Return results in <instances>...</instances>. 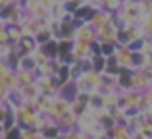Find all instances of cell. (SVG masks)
Instances as JSON below:
<instances>
[{"label":"cell","mask_w":152,"mask_h":139,"mask_svg":"<svg viewBox=\"0 0 152 139\" xmlns=\"http://www.w3.org/2000/svg\"><path fill=\"white\" fill-rule=\"evenodd\" d=\"M119 21L123 27H137L142 23L145 14L141 10V0H123L121 8L118 10Z\"/></svg>","instance_id":"cell-1"},{"label":"cell","mask_w":152,"mask_h":139,"mask_svg":"<svg viewBox=\"0 0 152 139\" xmlns=\"http://www.w3.org/2000/svg\"><path fill=\"white\" fill-rule=\"evenodd\" d=\"M77 93H96L102 85V74L100 71H89V74H81L73 81Z\"/></svg>","instance_id":"cell-2"},{"label":"cell","mask_w":152,"mask_h":139,"mask_svg":"<svg viewBox=\"0 0 152 139\" xmlns=\"http://www.w3.org/2000/svg\"><path fill=\"white\" fill-rule=\"evenodd\" d=\"M146 35H145V31H142V27L141 25H137V27H119L118 29V35H115V41H118V45H121V46H129V45H133L135 41H142Z\"/></svg>","instance_id":"cell-3"},{"label":"cell","mask_w":152,"mask_h":139,"mask_svg":"<svg viewBox=\"0 0 152 139\" xmlns=\"http://www.w3.org/2000/svg\"><path fill=\"white\" fill-rule=\"evenodd\" d=\"M118 104L121 106L123 110H127V108L141 110L142 106H145V97H142V93H139V91H135V89L123 91V93H119Z\"/></svg>","instance_id":"cell-4"},{"label":"cell","mask_w":152,"mask_h":139,"mask_svg":"<svg viewBox=\"0 0 152 139\" xmlns=\"http://www.w3.org/2000/svg\"><path fill=\"white\" fill-rule=\"evenodd\" d=\"M35 85H37V89H39V95H46V97H56V95H60V87H58L56 75H37Z\"/></svg>","instance_id":"cell-5"},{"label":"cell","mask_w":152,"mask_h":139,"mask_svg":"<svg viewBox=\"0 0 152 139\" xmlns=\"http://www.w3.org/2000/svg\"><path fill=\"white\" fill-rule=\"evenodd\" d=\"M71 108V101L67 97H64V95H56L54 101H52V106L48 110V116L54 118V120H58L60 116H64L66 112H69Z\"/></svg>","instance_id":"cell-6"},{"label":"cell","mask_w":152,"mask_h":139,"mask_svg":"<svg viewBox=\"0 0 152 139\" xmlns=\"http://www.w3.org/2000/svg\"><path fill=\"white\" fill-rule=\"evenodd\" d=\"M91 45H93V43H89V41L73 39V43H71V54H73L75 62L87 60V58L93 56V54H91Z\"/></svg>","instance_id":"cell-7"},{"label":"cell","mask_w":152,"mask_h":139,"mask_svg":"<svg viewBox=\"0 0 152 139\" xmlns=\"http://www.w3.org/2000/svg\"><path fill=\"white\" fill-rule=\"evenodd\" d=\"M152 87V75L146 70H135L133 71V89L139 93H145Z\"/></svg>","instance_id":"cell-8"},{"label":"cell","mask_w":152,"mask_h":139,"mask_svg":"<svg viewBox=\"0 0 152 139\" xmlns=\"http://www.w3.org/2000/svg\"><path fill=\"white\" fill-rule=\"evenodd\" d=\"M37 49H39V43H37V39L31 37V35H23L21 41L15 45V52H18L19 56H27V54H33Z\"/></svg>","instance_id":"cell-9"},{"label":"cell","mask_w":152,"mask_h":139,"mask_svg":"<svg viewBox=\"0 0 152 139\" xmlns=\"http://www.w3.org/2000/svg\"><path fill=\"white\" fill-rule=\"evenodd\" d=\"M131 56H133V50H131L129 46L118 45V50H115L114 58H115V62L119 64V68H121V70L133 71V68H131Z\"/></svg>","instance_id":"cell-10"},{"label":"cell","mask_w":152,"mask_h":139,"mask_svg":"<svg viewBox=\"0 0 152 139\" xmlns=\"http://www.w3.org/2000/svg\"><path fill=\"white\" fill-rule=\"evenodd\" d=\"M98 10H102V8H96V6H93V4H89V2H85V4H81V6L77 8V10L73 12V15H75V21H87V23H91V19L94 18V14H96Z\"/></svg>","instance_id":"cell-11"},{"label":"cell","mask_w":152,"mask_h":139,"mask_svg":"<svg viewBox=\"0 0 152 139\" xmlns=\"http://www.w3.org/2000/svg\"><path fill=\"white\" fill-rule=\"evenodd\" d=\"M73 39H81V41H89V43H94L96 41V31L93 29V25L87 21H79L75 25V37Z\"/></svg>","instance_id":"cell-12"},{"label":"cell","mask_w":152,"mask_h":139,"mask_svg":"<svg viewBox=\"0 0 152 139\" xmlns=\"http://www.w3.org/2000/svg\"><path fill=\"white\" fill-rule=\"evenodd\" d=\"M56 79H58V87L60 89H64V87H67L69 83H73V77H71V66L69 64H62L58 70V74H56Z\"/></svg>","instance_id":"cell-13"},{"label":"cell","mask_w":152,"mask_h":139,"mask_svg":"<svg viewBox=\"0 0 152 139\" xmlns=\"http://www.w3.org/2000/svg\"><path fill=\"white\" fill-rule=\"evenodd\" d=\"M52 101H54V97L39 95V97L31 102V106H33L37 112H41V114H48V110H50V106H52Z\"/></svg>","instance_id":"cell-14"},{"label":"cell","mask_w":152,"mask_h":139,"mask_svg":"<svg viewBox=\"0 0 152 139\" xmlns=\"http://www.w3.org/2000/svg\"><path fill=\"white\" fill-rule=\"evenodd\" d=\"M115 35H118V27L108 21L106 25H102L100 29H96V41H114Z\"/></svg>","instance_id":"cell-15"},{"label":"cell","mask_w":152,"mask_h":139,"mask_svg":"<svg viewBox=\"0 0 152 139\" xmlns=\"http://www.w3.org/2000/svg\"><path fill=\"white\" fill-rule=\"evenodd\" d=\"M0 85L6 87L8 91L19 89V81H18V75H15V71L10 70V71H6L4 75H0Z\"/></svg>","instance_id":"cell-16"},{"label":"cell","mask_w":152,"mask_h":139,"mask_svg":"<svg viewBox=\"0 0 152 139\" xmlns=\"http://www.w3.org/2000/svg\"><path fill=\"white\" fill-rule=\"evenodd\" d=\"M54 122L58 124V128L62 129V132H64V129H73V128H77V118H75V114L71 112V110H69V112H66L64 116H60L58 120H54Z\"/></svg>","instance_id":"cell-17"},{"label":"cell","mask_w":152,"mask_h":139,"mask_svg":"<svg viewBox=\"0 0 152 139\" xmlns=\"http://www.w3.org/2000/svg\"><path fill=\"white\" fill-rule=\"evenodd\" d=\"M146 64H148V54L142 52V50H135L133 56H131V68L135 70H145Z\"/></svg>","instance_id":"cell-18"},{"label":"cell","mask_w":152,"mask_h":139,"mask_svg":"<svg viewBox=\"0 0 152 139\" xmlns=\"http://www.w3.org/2000/svg\"><path fill=\"white\" fill-rule=\"evenodd\" d=\"M15 75H18V81H19V87L21 85H31V83L37 81V71L33 70H15Z\"/></svg>","instance_id":"cell-19"},{"label":"cell","mask_w":152,"mask_h":139,"mask_svg":"<svg viewBox=\"0 0 152 139\" xmlns=\"http://www.w3.org/2000/svg\"><path fill=\"white\" fill-rule=\"evenodd\" d=\"M133 89V71H123L118 77V93H123V91H131Z\"/></svg>","instance_id":"cell-20"},{"label":"cell","mask_w":152,"mask_h":139,"mask_svg":"<svg viewBox=\"0 0 152 139\" xmlns=\"http://www.w3.org/2000/svg\"><path fill=\"white\" fill-rule=\"evenodd\" d=\"M19 93H21L23 101H25L27 104H31V102L39 97V89H37L35 83H31V85H21V87H19Z\"/></svg>","instance_id":"cell-21"},{"label":"cell","mask_w":152,"mask_h":139,"mask_svg":"<svg viewBox=\"0 0 152 139\" xmlns=\"http://www.w3.org/2000/svg\"><path fill=\"white\" fill-rule=\"evenodd\" d=\"M6 31H8V41L12 43V45H18L19 41H21L23 37V31L19 25H14V23H8L6 25Z\"/></svg>","instance_id":"cell-22"},{"label":"cell","mask_w":152,"mask_h":139,"mask_svg":"<svg viewBox=\"0 0 152 139\" xmlns=\"http://www.w3.org/2000/svg\"><path fill=\"white\" fill-rule=\"evenodd\" d=\"M108 19H110V12H106V10H98L96 14H94V18L91 19V25H93V29L96 31V29H100L102 25H106Z\"/></svg>","instance_id":"cell-23"},{"label":"cell","mask_w":152,"mask_h":139,"mask_svg":"<svg viewBox=\"0 0 152 139\" xmlns=\"http://www.w3.org/2000/svg\"><path fill=\"white\" fill-rule=\"evenodd\" d=\"M100 43V50H102V56L104 58H112L118 50V41H98Z\"/></svg>","instance_id":"cell-24"},{"label":"cell","mask_w":152,"mask_h":139,"mask_svg":"<svg viewBox=\"0 0 152 139\" xmlns=\"http://www.w3.org/2000/svg\"><path fill=\"white\" fill-rule=\"evenodd\" d=\"M60 135H62V129L58 128L56 122H52V124L42 128V139H58Z\"/></svg>","instance_id":"cell-25"},{"label":"cell","mask_w":152,"mask_h":139,"mask_svg":"<svg viewBox=\"0 0 152 139\" xmlns=\"http://www.w3.org/2000/svg\"><path fill=\"white\" fill-rule=\"evenodd\" d=\"M21 139H42V129L25 126V128H21Z\"/></svg>","instance_id":"cell-26"},{"label":"cell","mask_w":152,"mask_h":139,"mask_svg":"<svg viewBox=\"0 0 152 139\" xmlns=\"http://www.w3.org/2000/svg\"><path fill=\"white\" fill-rule=\"evenodd\" d=\"M41 49H42V52H45L48 58H58V41H56V39H52L50 43L42 45Z\"/></svg>","instance_id":"cell-27"},{"label":"cell","mask_w":152,"mask_h":139,"mask_svg":"<svg viewBox=\"0 0 152 139\" xmlns=\"http://www.w3.org/2000/svg\"><path fill=\"white\" fill-rule=\"evenodd\" d=\"M35 39H37L39 46H42V45H46V43H50L52 39H54V33H52L50 25H48V27H45V29H42V31H41V33H39Z\"/></svg>","instance_id":"cell-28"},{"label":"cell","mask_w":152,"mask_h":139,"mask_svg":"<svg viewBox=\"0 0 152 139\" xmlns=\"http://www.w3.org/2000/svg\"><path fill=\"white\" fill-rule=\"evenodd\" d=\"M19 68H21V70H33V71H37L35 58L31 56V54H27V56H19Z\"/></svg>","instance_id":"cell-29"},{"label":"cell","mask_w":152,"mask_h":139,"mask_svg":"<svg viewBox=\"0 0 152 139\" xmlns=\"http://www.w3.org/2000/svg\"><path fill=\"white\" fill-rule=\"evenodd\" d=\"M91 60H93V66H94V71H104V68H106V62L108 58H104L102 54H96V56H91Z\"/></svg>","instance_id":"cell-30"},{"label":"cell","mask_w":152,"mask_h":139,"mask_svg":"<svg viewBox=\"0 0 152 139\" xmlns=\"http://www.w3.org/2000/svg\"><path fill=\"white\" fill-rule=\"evenodd\" d=\"M4 60H6V64H8V68H10V70H14V71L19 70V54L18 52H10Z\"/></svg>","instance_id":"cell-31"},{"label":"cell","mask_w":152,"mask_h":139,"mask_svg":"<svg viewBox=\"0 0 152 139\" xmlns=\"http://www.w3.org/2000/svg\"><path fill=\"white\" fill-rule=\"evenodd\" d=\"M119 8H121V0H106L102 4V10L106 12H118Z\"/></svg>","instance_id":"cell-32"},{"label":"cell","mask_w":152,"mask_h":139,"mask_svg":"<svg viewBox=\"0 0 152 139\" xmlns=\"http://www.w3.org/2000/svg\"><path fill=\"white\" fill-rule=\"evenodd\" d=\"M2 139H21V128L15 126V128H12V129H6Z\"/></svg>","instance_id":"cell-33"},{"label":"cell","mask_w":152,"mask_h":139,"mask_svg":"<svg viewBox=\"0 0 152 139\" xmlns=\"http://www.w3.org/2000/svg\"><path fill=\"white\" fill-rule=\"evenodd\" d=\"M79 137H81V132H79L77 128H73V129H64L62 135L58 139H79Z\"/></svg>","instance_id":"cell-34"},{"label":"cell","mask_w":152,"mask_h":139,"mask_svg":"<svg viewBox=\"0 0 152 139\" xmlns=\"http://www.w3.org/2000/svg\"><path fill=\"white\" fill-rule=\"evenodd\" d=\"M81 4H85V0H64V6H66V10L69 12V14H73Z\"/></svg>","instance_id":"cell-35"},{"label":"cell","mask_w":152,"mask_h":139,"mask_svg":"<svg viewBox=\"0 0 152 139\" xmlns=\"http://www.w3.org/2000/svg\"><path fill=\"white\" fill-rule=\"evenodd\" d=\"M141 27H142V31H145L146 37H152V18H146V15H145V19H142Z\"/></svg>","instance_id":"cell-36"},{"label":"cell","mask_w":152,"mask_h":139,"mask_svg":"<svg viewBox=\"0 0 152 139\" xmlns=\"http://www.w3.org/2000/svg\"><path fill=\"white\" fill-rule=\"evenodd\" d=\"M141 10L146 18H152V0H141Z\"/></svg>","instance_id":"cell-37"},{"label":"cell","mask_w":152,"mask_h":139,"mask_svg":"<svg viewBox=\"0 0 152 139\" xmlns=\"http://www.w3.org/2000/svg\"><path fill=\"white\" fill-rule=\"evenodd\" d=\"M81 71H83V74L94 71V66H93V60H91V58H87V60H81Z\"/></svg>","instance_id":"cell-38"},{"label":"cell","mask_w":152,"mask_h":139,"mask_svg":"<svg viewBox=\"0 0 152 139\" xmlns=\"http://www.w3.org/2000/svg\"><path fill=\"white\" fill-rule=\"evenodd\" d=\"M2 43H8V31H6V23L0 21V45Z\"/></svg>","instance_id":"cell-39"},{"label":"cell","mask_w":152,"mask_h":139,"mask_svg":"<svg viewBox=\"0 0 152 139\" xmlns=\"http://www.w3.org/2000/svg\"><path fill=\"white\" fill-rule=\"evenodd\" d=\"M91 54H93V56H96V54H102V50H100V43H98V41H94L93 45H91Z\"/></svg>","instance_id":"cell-40"},{"label":"cell","mask_w":152,"mask_h":139,"mask_svg":"<svg viewBox=\"0 0 152 139\" xmlns=\"http://www.w3.org/2000/svg\"><path fill=\"white\" fill-rule=\"evenodd\" d=\"M142 97H145V104H150L152 106V87L148 91H145V93H142Z\"/></svg>","instance_id":"cell-41"},{"label":"cell","mask_w":152,"mask_h":139,"mask_svg":"<svg viewBox=\"0 0 152 139\" xmlns=\"http://www.w3.org/2000/svg\"><path fill=\"white\" fill-rule=\"evenodd\" d=\"M6 71H10V68H8V64H6V60H4L2 56H0V75H4Z\"/></svg>","instance_id":"cell-42"},{"label":"cell","mask_w":152,"mask_h":139,"mask_svg":"<svg viewBox=\"0 0 152 139\" xmlns=\"http://www.w3.org/2000/svg\"><path fill=\"white\" fill-rule=\"evenodd\" d=\"M39 2H41V4H42V6H45V8H48V10H50V8L54 6V4L58 2V0H39Z\"/></svg>","instance_id":"cell-43"},{"label":"cell","mask_w":152,"mask_h":139,"mask_svg":"<svg viewBox=\"0 0 152 139\" xmlns=\"http://www.w3.org/2000/svg\"><path fill=\"white\" fill-rule=\"evenodd\" d=\"M10 4H19V2L18 0H0V10L6 8V6H10Z\"/></svg>","instance_id":"cell-44"},{"label":"cell","mask_w":152,"mask_h":139,"mask_svg":"<svg viewBox=\"0 0 152 139\" xmlns=\"http://www.w3.org/2000/svg\"><path fill=\"white\" fill-rule=\"evenodd\" d=\"M85 2H89V4H93V6H96V8H102V4L106 2V0H85Z\"/></svg>","instance_id":"cell-45"},{"label":"cell","mask_w":152,"mask_h":139,"mask_svg":"<svg viewBox=\"0 0 152 139\" xmlns=\"http://www.w3.org/2000/svg\"><path fill=\"white\" fill-rule=\"evenodd\" d=\"M79 139H96V137H94L93 133H83L81 132V137H79Z\"/></svg>","instance_id":"cell-46"},{"label":"cell","mask_w":152,"mask_h":139,"mask_svg":"<svg viewBox=\"0 0 152 139\" xmlns=\"http://www.w3.org/2000/svg\"><path fill=\"white\" fill-rule=\"evenodd\" d=\"M18 2H19V4H21V6H23V4H27V2H29V0H18Z\"/></svg>","instance_id":"cell-47"},{"label":"cell","mask_w":152,"mask_h":139,"mask_svg":"<svg viewBox=\"0 0 152 139\" xmlns=\"http://www.w3.org/2000/svg\"><path fill=\"white\" fill-rule=\"evenodd\" d=\"M121 2H123V0H121Z\"/></svg>","instance_id":"cell-48"}]
</instances>
